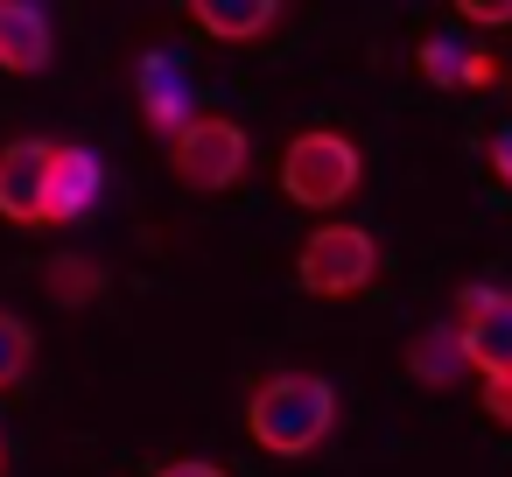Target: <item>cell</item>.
I'll list each match as a JSON object with an SVG mask.
<instances>
[{
	"instance_id": "d6986e66",
	"label": "cell",
	"mask_w": 512,
	"mask_h": 477,
	"mask_svg": "<svg viewBox=\"0 0 512 477\" xmlns=\"http://www.w3.org/2000/svg\"><path fill=\"white\" fill-rule=\"evenodd\" d=\"M155 477H225V470L218 463H162Z\"/></svg>"
},
{
	"instance_id": "7a4b0ae2",
	"label": "cell",
	"mask_w": 512,
	"mask_h": 477,
	"mask_svg": "<svg viewBox=\"0 0 512 477\" xmlns=\"http://www.w3.org/2000/svg\"><path fill=\"white\" fill-rule=\"evenodd\" d=\"M281 190H288V204H302V211H337V204L358 190V148H351L344 134H330V127L295 134V141L281 148Z\"/></svg>"
},
{
	"instance_id": "5bb4252c",
	"label": "cell",
	"mask_w": 512,
	"mask_h": 477,
	"mask_svg": "<svg viewBox=\"0 0 512 477\" xmlns=\"http://www.w3.org/2000/svg\"><path fill=\"white\" fill-rule=\"evenodd\" d=\"M50 274H57L50 288H57L64 302H85V295H99V267H85V260H57Z\"/></svg>"
},
{
	"instance_id": "4fadbf2b",
	"label": "cell",
	"mask_w": 512,
	"mask_h": 477,
	"mask_svg": "<svg viewBox=\"0 0 512 477\" xmlns=\"http://www.w3.org/2000/svg\"><path fill=\"white\" fill-rule=\"evenodd\" d=\"M414 64H421V78H428V85H463L470 50H463V43H449V36H428V43L414 50Z\"/></svg>"
},
{
	"instance_id": "9a60e30c",
	"label": "cell",
	"mask_w": 512,
	"mask_h": 477,
	"mask_svg": "<svg viewBox=\"0 0 512 477\" xmlns=\"http://www.w3.org/2000/svg\"><path fill=\"white\" fill-rule=\"evenodd\" d=\"M456 15H463V22H477V29H512V0H498V8H484V0H463Z\"/></svg>"
},
{
	"instance_id": "30bf717a",
	"label": "cell",
	"mask_w": 512,
	"mask_h": 477,
	"mask_svg": "<svg viewBox=\"0 0 512 477\" xmlns=\"http://www.w3.org/2000/svg\"><path fill=\"white\" fill-rule=\"evenodd\" d=\"M141 92H148V127L176 148V141H183V127L197 120V113H190V99H183V85H176V64H169V57H148V64H141Z\"/></svg>"
},
{
	"instance_id": "9c48e42d",
	"label": "cell",
	"mask_w": 512,
	"mask_h": 477,
	"mask_svg": "<svg viewBox=\"0 0 512 477\" xmlns=\"http://www.w3.org/2000/svg\"><path fill=\"white\" fill-rule=\"evenodd\" d=\"M190 22H197L204 36L253 43V36H267V29L281 22V8H274V0H197V8H190Z\"/></svg>"
},
{
	"instance_id": "ba28073f",
	"label": "cell",
	"mask_w": 512,
	"mask_h": 477,
	"mask_svg": "<svg viewBox=\"0 0 512 477\" xmlns=\"http://www.w3.org/2000/svg\"><path fill=\"white\" fill-rule=\"evenodd\" d=\"M92 197H99V155L64 141L50 162V225H78L92 211Z\"/></svg>"
},
{
	"instance_id": "8fae6325",
	"label": "cell",
	"mask_w": 512,
	"mask_h": 477,
	"mask_svg": "<svg viewBox=\"0 0 512 477\" xmlns=\"http://www.w3.org/2000/svg\"><path fill=\"white\" fill-rule=\"evenodd\" d=\"M463 365H470V344H463L456 323H449V330H421V337L407 344V372H414L421 386H456Z\"/></svg>"
},
{
	"instance_id": "5b68a950",
	"label": "cell",
	"mask_w": 512,
	"mask_h": 477,
	"mask_svg": "<svg viewBox=\"0 0 512 477\" xmlns=\"http://www.w3.org/2000/svg\"><path fill=\"white\" fill-rule=\"evenodd\" d=\"M456 330L470 344V365L484 379H512V295L505 288H463Z\"/></svg>"
},
{
	"instance_id": "8992f818",
	"label": "cell",
	"mask_w": 512,
	"mask_h": 477,
	"mask_svg": "<svg viewBox=\"0 0 512 477\" xmlns=\"http://www.w3.org/2000/svg\"><path fill=\"white\" fill-rule=\"evenodd\" d=\"M50 141H8L0 148V218L8 225H50Z\"/></svg>"
},
{
	"instance_id": "2e32d148",
	"label": "cell",
	"mask_w": 512,
	"mask_h": 477,
	"mask_svg": "<svg viewBox=\"0 0 512 477\" xmlns=\"http://www.w3.org/2000/svg\"><path fill=\"white\" fill-rule=\"evenodd\" d=\"M484 414L512 428V379H484Z\"/></svg>"
},
{
	"instance_id": "6da1fadb",
	"label": "cell",
	"mask_w": 512,
	"mask_h": 477,
	"mask_svg": "<svg viewBox=\"0 0 512 477\" xmlns=\"http://www.w3.org/2000/svg\"><path fill=\"white\" fill-rule=\"evenodd\" d=\"M330 428H337V393H330V379H316V372L260 379L253 400H246V435H253L267 456H309V449H323Z\"/></svg>"
},
{
	"instance_id": "e0dca14e",
	"label": "cell",
	"mask_w": 512,
	"mask_h": 477,
	"mask_svg": "<svg viewBox=\"0 0 512 477\" xmlns=\"http://www.w3.org/2000/svg\"><path fill=\"white\" fill-rule=\"evenodd\" d=\"M491 169H498V183L512 190V127H505V134H491Z\"/></svg>"
},
{
	"instance_id": "52a82bcc",
	"label": "cell",
	"mask_w": 512,
	"mask_h": 477,
	"mask_svg": "<svg viewBox=\"0 0 512 477\" xmlns=\"http://www.w3.org/2000/svg\"><path fill=\"white\" fill-rule=\"evenodd\" d=\"M50 43H57V29H50L43 8H29V0H0V71H15V78L43 71Z\"/></svg>"
},
{
	"instance_id": "7c38bea8",
	"label": "cell",
	"mask_w": 512,
	"mask_h": 477,
	"mask_svg": "<svg viewBox=\"0 0 512 477\" xmlns=\"http://www.w3.org/2000/svg\"><path fill=\"white\" fill-rule=\"evenodd\" d=\"M29 351H36V337H29V323L15 316V309H0V393H8L22 372H29Z\"/></svg>"
},
{
	"instance_id": "ac0fdd59",
	"label": "cell",
	"mask_w": 512,
	"mask_h": 477,
	"mask_svg": "<svg viewBox=\"0 0 512 477\" xmlns=\"http://www.w3.org/2000/svg\"><path fill=\"white\" fill-rule=\"evenodd\" d=\"M491 78H498L491 50H470V64H463V85H491Z\"/></svg>"
},
{
	"instance_id": "3957f363",
	"label": "cell",
	"mask_w": 512,
	"mask_h": 477,
	"mask_svg": "<svg viewBox=\"0 0 512 477\" xmlns=\"http://www.w3.org/2000/svg\"><path fill=\"white\" fill-rule=\"evenodd\" d=\"M295 274H302L309 295H330V302H337V295L372 288V274H379V246H372V232H358V225H316V232L302 239Z\"/></svg>"
},
{
	"instance_id": "277c9868",
	"label": "cell",
	"mask_w": 512,
	"mask_h": 477,
	"mask_svg": "<svg viewBox=\"0 0 512 477\" xmlns=\"http://www.w3.org/2000/svg\"><path fill=\"white\" fill-rule=\"evenodd\" d=\"M169 162H176V176H183L190 190H232V183L246 176L253 148H246V127H239V120L197 113V120L183 127V141L169 148Z\"/></svg>"
}]
</instances>
